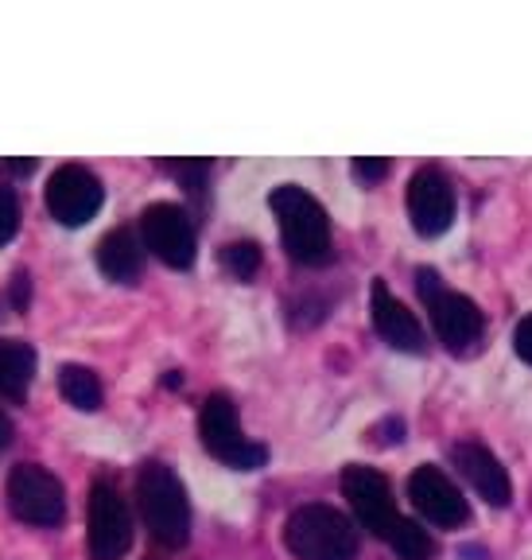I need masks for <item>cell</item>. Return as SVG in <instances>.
Returning <instances> with one entry per match:
<instances>
[{
  "label": "cell",
  "instance_id": "cell-15",
  "mask_svg": "<svg viewBox=\"0 0 532 560\" xmlns=\"http://www.w3.org/2000/svg\"><path fill=\"white\" fill-rule=\"evenodd\" d=\"M144 242L132 226H114L97 242V269L117 284H137L144 277Z\"/></svg>",
  "mask_w": 532,
  "mask_h": 560
},
{
  "label": "cell",
  "instance_id": "cell-26",
  "mask_svg": "<svg viewBox=\"0 0 532 560\" xmlns=\"http://www.w3.org/2000/svg\"><path fill=\"white\" fill-rule=\"evenodd\" d=\"M12 284H16V300H12V304L24 312V307H27V272H16V280H12Z\"/></svg>",
  "mask_w": 532,
  "mask_h": 560
},
{
  "label": "cell",
  "instance_id": "cell-13",
  "mask_svg": "<svg viewBox=\"0 0 532 560\" xmlns=\"http://www.w3.org/2000/svg\"><path fill=\"white\" fill-rule=\"evenodd\" d=\"M369 312H374V331L381 335L389 347L404 350V354H424L428 339H424V327L419 319L393 296V289L385 280H374L369 289Z\"/></svg>",
  "mask_w": 532,
  "mask_h": 560
},
{
  "label": "cell",
  "instance_id": "cell-18",
  "mask_svg": "<svg viewBox=\"0 0 532 560\" xmlns=\"http://www.w3.org/2000/svg\"><path fill=\"white\" fill-rule=\"evenodd\" d=\"M389 549H393L401 560H431L436 557V541H431V534L419 522H412V517H401V522L393 525V534H389Z\"/></svg>",
  "mask_w": 532,
  "mask_h": 560
},
{
  "label": "cell",
  "instance_id": "cell-3",
  "mask_svg": "<svg viewBox=\"0 0 532 560\" xmlns=\"http://www.w3.org/2000/svg\"><path fill=\"white\" fill-rule=\"evenodd\" d=\"M284 545L296 560H354L358 557V529L342 510L307 502L284 522Z\"/></svg>",
  "mask_w": 532,
  "mask_h": 560
},
{
  "label": "cell",
  "instance_id": "cell-21",
  "mask_svg": "<svg viewBox=\"0 0 532 560\" xmlns=\"http://www.w3.org/2000/svg\"><path fill=\"white\" fill-rule=\"evenodd\" d=\"M20 230V199L12 187L0 184V245H9Z\"/></svg>",
  "mask_w": 532,
  "mask_h": 560
},
{
  "label": "cell",
  "instance_id": "cell-25",
  "mask_svg": "<svg viewBox=\"0 0 532 560\" xmlns=\"http://www.w3.org/2000/svg\"><path fill=\"white\" fill-rule=\"evenodd\" d=\"M0 172H9V175H32L35 172V160H0Z\"/></svg>",
  "mask_w": 532,
  "mask_h": 560
},
{
  "label": "cell",
  "instance_id": "cell-11",
  "mask_svg": "<svg viewBox=\"0 0 532 560\" xmlns=\"http://www.w3.org/2000/svg\"><path fill=\"white\" fill-rule=\"evenodd\" d=\"M409 219L419 237H439L454 222V187L436 164L419 167L409 179Z\"/></svg>",
  "mask_w": 532,
  "mask_h": 560
},
{
  "label": "cell",
  "instance_id": "cell-9",
  "mask_svg": "<svg viewBox=\"0 0 532 560\" xmlns=\"http://www.w3.org/2000/svg\"><path fill=\"white\" fill-rule=\"evenodd\" d=\"M342 494H346L350 510H354L362 529H369L374 537H385V541H389L393 525L401 522L389 479H385L377 467L350 464L346 471H342Z\"/></svg>",
  "mask_w": 532,
  "mask_h": 560
},
{
  "label": "cell",
  "instance_id": "cell-8",
  "mask_svg": "<svg viewBox=\"0 0 532 560\" xmlns=\"http://www.w3.org/2000/svg\"><path fill=\"white\" fill-rule=\"evenodd\" d=\"M140 242L172 269H191L194 249H199L191 214L184 207H175V202H152L140 214Z\"/></svg>",
  "mask_w": 532,
  "mask_h": 560
},
{
  "label": "cell",
  "instance_id": "cell-14",
  "mask_svg": "<svg viewBox=\"0 0 532 560\" xmlns=\"http://www.w3.org/2000/svg\"><path fill=\"white\" fill-rule=\"evenodd\" d=\"M451 459H454V467L463 471V479L478 490L489 506H509V499H513V482H509V471L501 467V459L489 452L486 444L463 440V444L451 447Z\"/></svg>",
  "mask_w": 532,
  "mask_h": 560
},
{
  "label": "cell",
  "instance_id": "cell-4",
  "mask_svg": "<svg viewBox=\"0 0 532 560\" xmlns=\"http://www.w3.org/2000/svg\"><path fill=\"white\" fill-rule=\"evenodd\" d=\"M416 289L419 300L428 304L431 327H436L439 342L454 354H466V350L478 347L482 331H486V319H482L478 304L463 292H451L439 280L436 269H416Z\"/></svg>",
  "mask_w": 532,
  "mask_h": 560
},
{
  "label": "cell",
  "instance_id": "cell-10",
  "mask_svg": "<svg viewBox=\"0 0 532 560\" xmlns=\"http://www.w3.org/2000/svg\"><path fill=\"white\" fill-rule=\"evenodd\" d=\"M102 199H105L102 179L82 164L55 167L51 179H47V210H51L62 226H86L97 210H102Z\"/></svg>",
  "mask_w": 532,
  "mask_h": 560
},
{
  "label": "cell",
  "instance_id": "cell-19",
  "mask_svg": "<svg viewBox=\"0 0 532 560\" xmlns=\"http://www.w3.org/2000/svg\"><path fill=\"white\" fill-rule=\"evenodd\" d=\"M222 269L229 272L234 280H253L257 272H261V265H264V254H261V245L257 242H234V245H226L222 249Z\"/></svg>",
  "mask_w": 532,
  "mask_h": 560
},
{
  "label": "cell",
  "instance_id": "cell-23",
  "mask_svg": "<svg viewBox=\"0 0 532 560\" xmlns=\"http://www.w3.org/2000/svg\"><path fill=\"white\" fill-rule=\"evenodd\" d=\"M513 350H517V354H521V359L532 366V312L524 315L521 324L513 327Z\"/></svg>",
  "mask_w": 532,
  "mask_h": 560
},
{
  "label": "cell",
  "instance_id": "cell-5",
  "mask_svg": "<svg viewBox=\"0 0 532 560\" xmlns=\"http://www.w3.org/2000/svg\"><path fill=\"white\" fill-rule=\"evenodd\" d=\"M199 432L206 452L218 459V464L234 467V471H257V467L269 464V447L245 440L241 417H237V405L226 394L206 397L199 412Z\"/></svg>",
  "mask_w": 532,
  "mask_h": 560
},
{
  "label": "cell",
  "instance_id": "cell-7",
  "mask_svg": "<svg viewBox=\"0 0 532 560\" xmlns=\"http://www.w3.org/2000/svg\"><path fill=\"white\" fill-rule=\"evenodd\" d=\"M9 510L27 525H39V529H51L67 514V494H62V482L55 479L47 467L39 464H20L9 475Z\"/></svg>",
  "mask_w": 532,
  "mask_h": 560
},
{
  "label": "cell",
  "instance_id": "cell-6",
  "mask_svg": "<svg viewBox=\"0 0 532 560\" xmlns=\"http://www.w3.org/2000/svg\"><path fill=\"white\" fill-rule=\"evenodd\" d=\"M86 537L94 560H121L132 545L129 502H125V494L109 479H94V487H90Z\"/></svg>",
  "mask_w": 532,
  "mask_h": 560
},
{
  "label": "cell",
  "instance_id": "cell-1",
  "mask_svg": "<svg viewBox=\"0 0 532 560\" xmlns=\"http://www.w3.org/2000/svg\"><path fill=\"white\" fill-rule=\"evenodd\" d=\"M269 207L280 222V242H284V254L296 265L307 269H319L334 257V237H331V219L327 210L296 184H280L269 195Z\"/></svg>",
  "mask_w": 532,
  "mask_h": 560
},
{
  "label": "cell",
  "instance_id": "cell-2",
  "mask_svg": "<svg viewBox=\"0 0 532 560\" xmlns=\"http://www.w3.org/2000/svg\"><path fill=\"white\" fill-rule=\"evenodd\" d=\"M137 506L144 529L164 549H184L191 541V502L179 475L164 464H144L137 475Z\"/></svg>",
  "mask_w": 532,
  "mask_h": 560
},
{
  "label": "cell",
  "instance_id": "cell-22",
  "mask_svg": "<svg viewBox=\"0 0 532 560\" xmlns=\"http://www.w3.org/2000/svg\"><path fill=\"white\" fill-rule=\"evenodd\" d=\"M354 175H358L362 184H377V179L389 175V160L385 156H358L354 160Z\"/></svg>",
  "mask_w": 532,
  "mask_h": 560
},
{
  "label": "cell",
  "instance_id": "cell-20",
  "mask_svg": "<svg viewBox=\"0 0 532 560\" xmlns=\"http://www.w3.org/2000/svg\"><path fill=\"white\" fill-rule=\"evenodd\" d=\"M159 167L179 175V184H184L187 191H202V187H206V172H210L206 160H159Z\"/></svg>",
  "mask_w": 532,
  "mask_h": 560
},
{
  "label": "cell",
  "instance_id": "cell-17",
  "mask_svg": "<svg viewBox=\"0 0 532 560\" xmlns=\"http://www.w3.org/2000/svg\"><path fill=\"white\" fill-rule=\"evenodd\" d=\"M59 394L67 397L74 409L90 412L102 405V382H97V374L90 366H74V362H70V366L59 370Z\"/></svg>",
  "mask_w": 532,
  "mask_h": 560
},
{
  "label": "cell",
  "instance_id": "cell-16",
  "mask_svg": "<svg viewBox=\"0 0 532 560\" xmlns=\"http://www.w3.org/2000/svg\"><path fill=\"white\" fill-rule=\"evenodd\" d=\"M32 377H35L32 342L0 339V394L9 397V401H24Z\"/></svg>",
  "mask_w": 532,
  "mask_h": 560
},
{
  "label": "cell",
  "instance_id": "cell-24",
  "mask_svg": "<svg viewBox=\"0 0 532 560\" xmlns=\"http://www.w3.org/2000/svg\"><path fill=\"white\" fill-rule=\"evenodd\" d=\"M401 432H404L401 420H385V424H377V440H381V444H401Z\"/></svg>",
  "mask_w": 532,
  "mask_h": 560
},
{
  "label": "cell",
  "instance_id": "cell-12",
  "mask_svg": "<svg viewBox=\"0 0 532 560\" xmlns=\"http://www.w3.org/2000/svg\"><path fill=\"white\" fill-rule=\"evenodd\" d=\"M409 499H412V506L428 517L431 525H439V529H459V525H466V517H471L463 490L454 487L436 464H424L412 471Z\"/></svg>",
  "mask_w": 532,
  "mask_h": 560
},
{
  "label": "cell",
  "instance_id": "cell-27",
  "mask_svg": "<svg viewBox=\"0 0 532 560\" xmlns=\"http://www.w3.org/2000/svg\"><path fill=\"white\" fill-rule=\"evenodd\" d=\"M9 444H12V420L0 412V452H4Z\"/></svg>",
  "mask_w": 532,
  "mask_h": 560
}]
</instances>
